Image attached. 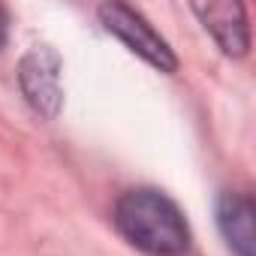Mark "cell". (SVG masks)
<instances>
[{
	"instance_id": "cell-1",
	"label": "cell",
	"mask_w": 256,
	"mask_h": 256,
	"mask_svg": "<svg viewBox=\"0 0 256 256\" xmlns=\"http://www.w3.org/2000/svg\"><path fill=\"white\" fill-rule=\"evenodd\" d=\"M118 232L148 256H184L190 229L184 211L160 190H126L114 205Z\"/></svg>"
},
{
	"instance_id": "cell-2",
	"label": "cell",
	"mask_w": 256,
	"mask_h": 256,
	"mask_svg": "<svg viewBox=\"0 0 256 256\" xmlns=\"http://www.w3.org/2000/svg\"><path fill=\"white\" fill-rule=\"evenodd\" d=\"M102 28L108 34H114L130 52H136L142 60H148L151 66H157L160 72H175L178 60L169 48V42L148 24V18L133 10V6H126V4H102L96 10Z\"/></svg>"
},
{
	"instance_id": "cell-3",
	"label": "cell",
	"mask_w": 256,
	"mask_h": 256,
	"mask_svg": "<svg viewBox=\"0 0 256 256\" xmlns=\"http://www.w3.org/2000/svg\"><path fill=\"white\" fill-rule=\"evenodd\" d=\"M18 84L24 100L42 118H54L60 108V58L48 46L30 48L18 64Z\"/></svg>"
},
{
	"instance_id": "cell-4",
	"label": "cell",
	"mask_w": 256,
	"mask_h": 256,
	"mask_svg": "<svg viewBox=\"0 0 256 256\" xmlns=\"http://www.w3.org/2000/svg\"><path fill=\"white\" fill-rule=\"evenodd\" d=\"M193 12L202 18V24L211 30V36L220 42L226 54H247L250 48V28H247V12L235 0H217V4H196Z\"/></svg>"
},
{
	"instance_id": "cell-5",
	"label": "cell",
	"mask_w": 256,
	"mask_h": 256,
	"mask_svg": "<svg viewBox=\"0 0 256 256\" xmlns=\"http://www.w3.org/2000/svg\"><path fill=\"white\" fill-rule=\"evenodd\" d=\"M253 199L247 193H223L217 202V226L235 256H256V223Z\"/></svg>"
},
{
	"instance_id": "cell-6",
	"label": "cell",
	"mask_w": 256,
	"mask_h": 256,
	"mask_svg": "<svg viewBox=\"0 0 256 256\" xmlns=\"http://www.w3.org/2000/svg\"><path fill=\"white\" fill-rule=\"evenodd\" d=\"M6 30H10V16H6L4 6H0V46L6 42Z\"/></svg>"
}]
</instances>
